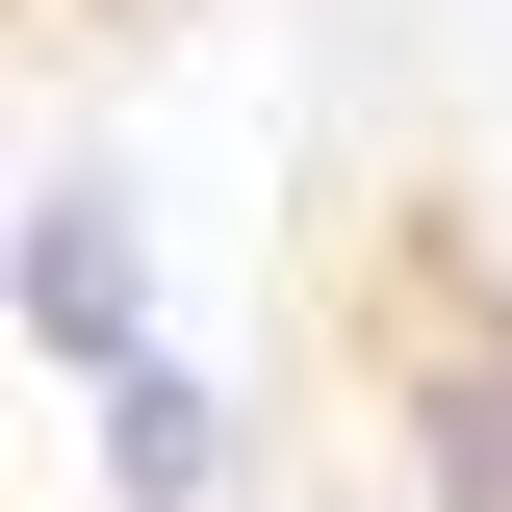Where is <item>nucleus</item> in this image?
I'll list each match as a JSON object with an SVG mask.
<instances>
[{"instance_id":"obj_1","label":"nucleus","mask_w":512,"mask_h":512,"mask_svg":"<svg viewBox=\"0 0 512 512\" xmlns=\"http://www.w3.org/2000/svg\"><path fill=\"white\" fill-rule=\"evenodd\" d=\"M384 436H410V512H512V256L487 231L384 256Z\"/></svg>"},{"instance_id":"obj_2","label":"nucleus","mask_w":512,"mask_h":512,"mask_svg":"<svg viewBox=\"0 0 512 512\" xmlns=\"http://www.w3.org/2000/svg\"><path fill=\"white\" fill-rule=\"evenodd\" d=\"M77 410H103V487H128V512H231V384H205L180 333H128Z\"/></svg>"},{"instance_id":"obj_3","label":"nucleus","mask_w":512,"mask_h":512,"mask_svg":"<svg viewBox=\"0 0 512 512\" xmlns=\"http://www.w3.org/2000/svg\"><path fill=\"white\" fill-rule=\"evenodd\" d=\"M26 333H52L77 384H103L128 333H154V256H128V180H52V205H26Z\"/></svg>"}]
</instances>
